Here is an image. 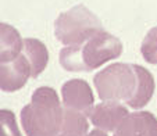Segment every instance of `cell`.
I'll list each match as a JSON object with an SVG mask.
<instances>
[{"mask_svg": "<svg viewBox=\"0 0 157 136\" xmlns=\"http://www.w3.org/2000/svg\"><path fill=\"white\" fill-rule=\"evenodd\" d=\"M31 77V65L24 54L9 62H0V89L3 92H17L24 88Z\"/></svg>", "mask_w": 157, "mask_h": 136, "instance_id": "8992f818", "label": "cell"}, {"mask_svg": "<svg viewBox=\"0 0 157 136\" xmlns=\"http://www.w3.org/2000/svg\"><path fill=\"white\" fill-rule=\"evenodd\" d=\"M0 136H22L14 112L10 110H0Z\"/></svg>", "mask_w": 157, "mask_h": 136, "instance_id": "5bb4252c", "label": "cell"}, {"mask_svg": "<svg viewBox=\"0 0 157 136\" xmlns=\"http://www.w3.org/2000/svg\"><path fill=\"white\" fill-rule=\"evenodd\" d=\"M114 136H157V118L149 111L128 114Z\"/></svg>", "mask_w": 157, "mask_h": 136, "instance_id": "ba28073f", "label": "cell"}, {"mask_svg": "<svg viewBox=\"0 0 157 136\" xmlns=\"http://www.w3.org/2000/svg\"><path fill=\"white\" fill-rule=\"evenodd\" d=\"M127 115V107H124L120 101H101L100 104L93 107L89 117L96 128L104 132H113L117 130Z\"/></svg>", "mask_w": 157, "mask_h": 136, "instance_id": "52a82bcc", "label": "cell"}, {"mask_svg": "<svg viewBox=\"0 0 157 136\" xmlns=\"http://www.w3.org/2000/svg\"><path fill=\"white\" fill-rule=\"evenodd\" d=\"M22 38L14 27L0 22V62H9L20 56Z\"/></svg>", "mask_w": 157, "mask_h": 136, "instance_id": "9c48e42d", "label": "cell"}, {"mask_svg": "<svg viewBox=\"0 0 157 136\" xmlns=\"http://www.w3.org/2000/svg\"><path fill=\"white\" fill-rule=\"evenodd\" d=\"M142 56L149 64H157V27L151 28L140 46Z\"/></svg>", "mask_w": 157, "mask_h": 136, "instance_id": "4fadbf2b", "label": "cell"}, {"mask_svg": "<svg viewBox=\"0 0 157 136\" xmlns=\"http://www.w3.org/2000/svg\"><path fill=\"white\" fill-rule=\"evenodd\" d=\"M24 56L28 59L31 65V77L36 78L44 71L49 62V51L48 47L40 40L33 38L24 39L22 43Z\"/></svg>", "mask_w": 157, "mask_h": 136, "instance_id": "30bf717a", "label": "cell"}, {"mask_svg": "<svg viewBox=\"0 0 157 136\" xmlns=\"http://www.w3.org/2000/svg\"><path fill=\"white\" fill-rule=\"evenodd\" d=\"M135 68H136V72H138L136 93L127 104L129 107H132V108H142V107H145L150 101L151 96L154 93V78L142 65L135 64Z\"/></svg>", "mask_w": 157, "mask_h": 136, "instance_id": "8fae6325", "label": "cell"}, {"mask_svg": "<svg viewBox=\"0 0 157 136\" xmlns=\"http://www.w3.org/2000/svg\"><path fill=\"white\" fill-rule=\"evenodd\" d=\"M101 29L100 20L83 4L60 14L54 22V35L65 46L82 44Z\"/></svg>", "mask_w": 157, "mask_h": 136, "instance_id": "277c9868", "label": "cell"}, {"mask_svg": "<svg viewBox=\"0 0 157 136\" xmlns=\"http://www.w3.org/2000/svg\"><path fill=\"white\" fill-rule=\"evenodd\" d=\"M61 96L64 107L82 112L83 115L89 117L93 110V93L90 86L83 79H70L63 85Z\"/></svg>", "mask_w": 157, "mask_h": 136, "instance_id": "5b68a950", "label": "cell"}, {"mask_svg": "<svg viewBox=\"0 0 157 136\" xmlns=\"http://www.w3.org/2000/svg\"><path fill=\"white\" fill-rule=\"evenodd\" d=\"M85 136H107V133L101 129H93L90 133H86Z\"/></svg>", "mask_w": 157, "mask_h": 136, "instance_id": "9a60e30c", "label": "cell"}, {"mask_svg": "<svg viewBox=\"0 0 157 136\" xmlns=\"http://www.w3.org/2000/svg\"><path fill=\"white\" fill-rule=\"evenodd\" d=\"M93 83L103 101H129L138 88L135 64L116 62L95 75Z\"/></svg>", "mask_w": 157, "mask_h": 136, "instance_id": "3957f363", "label": "cell"}, {"mask_svg": "<svg viewBox=\"0 0 157 136\" xmlns=\"http://www.w3.org/2000/svg\"><path fill=\"white\" fill-rule=\"evenodd\" d=\"M122 43L118 38L104 29L89 38L83 46H67L60 51V64L67 71L89 72L104 62L120 57Z\"/></svg>", "mask_w": 157, "mask_h": 136, "instance_id": "6da1fadb", "label": "cell"}, {"mask_svg": "<svg viewBox=\"0 0 157 136\" xmlns=\"http://www.w3.org/2000/svg\"><path fill=\"white\" fill-rule=\"evenodd\" d=\"M21 124L28 136H60L63 108L53 88L40 86L33 92L21 111Z\"/></svg>", "mask_w": 157, "mask_h": 136, "instance_id": "7a4b0ae2", "label": "cell"}, {"mask_svg": "<svg viewBox=\"0 0 157 136\" xmlns=\"http://www.w3.org/2000/svg\"><path fill=\"white\" fill-rule=\"evenodd\" d=\"M89 124L86 115L75 110L67 108L63 110V124L60 136H85L88 133Z\"/></svg>", "mask_w": 157, "mask_h": 136, "instance_id": "7c38bea8", "label": "cell"}]
</instances>
